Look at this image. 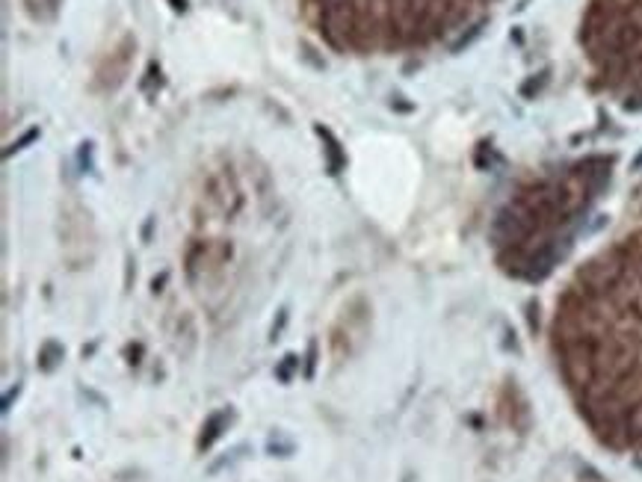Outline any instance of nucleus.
<instances>
[{
	"label": "nucleus",
	"mask_w": 642,
	"mask_h": 482,
	"mask_svg": "<svg viewBox=\"0 0 642 482\" xmlns=\"http://www.w3.org/2000/svg\"><path fill=\"white\" fill-rule=\"evenodd\" d=\"M545 83H548V72L533 74L527 83H521V98H536L542 89H545Z\"/></svg>",
	"instance_id": "6"
},
{
	"label": "nucleus",
	"mask_w": 642,
	"mask_h": 482,
	"mask_svg": "<svg viewBox=\"0 0 642 482\" xmlns=\"http://www.w3.org/2000/svg\"><path fill=\"white\" fill-rule=\"evenodd\" d=\"M299 361H302L299 355H284V358L279 361V367H275V379L288 385V382L293 379V373L299 370Z\"/></svg>",
	"instance_id": "5"
},
{
	"label": "nucleus",
	"mask_w": 642,
	"mask_h": 482,
	"mask_svg": "<svg viewBox=\"0 0 642 482\" xmlns=\"http://www.w3.org/2000/svg\"><path fill=\"white\" fill-rule=\"evenodd\" d=\"M391 107H394V110H403V113H411V110H414L411 104H403V98H394Z\"/></svg>",
	"instance_id": "12"
},
{
	"label": "nucleus",
	"mask_w": 642,
	"mask_h": 482,
	"mask_svg": "<svg viewBox=\"0 0 642 482\" xmlns=\"http://www.w3.org/2000/svg\"><path fill=\"white\" fill-rule=\"evenodd\" d=\"M314 133H317L320 140L325 142V157H329V175H341V169L347 166V154L341 151L338 136H334L329 127H323V124H314Z\"/></svg>",
	"instance_id": "3"
},
{
	"label": "nucleus",
	"mask_w": 642,
	"mask_h": 482,
	"mask_svg": "<svg viewBox=\"0 0 642 482\" xmlns=\"http://www.w3.org/2000/svg\"><path fill=\"white\" fill-rule=\"evenodd\" d=\"M314 370H317V340L308 343V355H305V370H302V376H305V379H314Z\"/></svg>",
	"instance_id": "9"
},
{
	"label": "nucleus",
	"mask_w": 642,
	"mask_h": 482,
	"mask_svg": "<svg viewBox=\"0 0 642 482\" xmlns=\"http://www.w3.org/2000/svg\"><path fill=\"white\" fill-rule=\"evenodd\" d=\"M18 393H21V382H15V388L6 391V397H3V415H9V408H12V399H18Z\"/></svg>",
	"instance_id": "11"
},
{
	"label": "nucleus",
	"mask_w": 642,
	"mask_h": 482,
	"mask_svg": "<svg viewBox=\"0 0 642 482\" xmlns=\"http://www.w3.org/2000/svg\"><path fill=\"white\" fill-rule=\"evenodd\" d=\"M39 133H42V131H39V127H30V131H27V133L21 136V140H15V142L9 145L6 151H3V157H12L15 151H21V149H27L30 142H36V140H39Z\"/></svg>",
	"instance_id": "7"
},
{
	"label": "nucleus",
	"mask_w": 642,
	"mask_h": 482,
	"mask_svg": "<svg viewBox=\"0 0 642 482\" xmlns=\"http://www.w3.org/2000/svg\"><path fill=\"white\" fill-rule=\"evenodd\" d=\"M288 326V308H281L279 311V320L272 322V329H270V340H279V334H281V329Z\"/></svg>",
	"instance_id": "10"
},
{
	"label": "nucleus",
	"mask_w": 642,
	"mask_h": 482,
	"mask_svg": "<svg viewBox=\"0 0 642 482\" xmlns=\"http://www.w3.org/2000/svg\"><path fill=\"white\" fill-rule=\"evenodd\" d=\"M231 417H234V411H231V408H220V411H213V415L204 420L202 435H199V450H202V452H204V450H211V447L216 444V441L222 438V432L228 429Z\"/></svg>",
	"instance_id": "2"
},
{
	"label": "nucleus",
	"mask_w": 642,
	"mask_h": 482,
	"mask_svg": "<svg viewBox=\"0 0 642 482\" xmlns=\"http://www.w3.org/2000/svg\"><path fill=\"white\" fill-rule=\"evenodd\" d=\"M166 278H169V275H166V272H163V275H160V278H154V281H151V287H154V290H160V287H163V284H166Z\"/></svg>",
	"instance_id": "14"
},
{
	"label": "nucleus",
	"mask_w": 642,
	"mask_h": 482,
	"mask_svg": "<svg viewBox=\"0 0 642 482\" xmlns=\"http://www.w3.org/2000/svg\"><path fill=\"white\" fill-rule=\"evenodd\" d=\"M169 6L175 12H186V0H169Z\"/></svg>",
	"instance_id": "13"
},
{
	"label": "nucleus",
	"mask_w": 642,
	"mask_h": 482,
	"mask_svg": "<svg viewBox=\"0 0 642 482\" xmlns=\"http://www.w3.org/2000/svg\"><path fill=\"white\" fill-rule=\"evenodd\" d=\"M133 47H136V45H133V39L127 36L125 42L118 45V51H116V54H110V63H107V68H101V72H98V77L110 72V77H107V80L101 83L104 89H116V86L125 80V74H127V65H131V54H133Z\"/></svg>",
	"instance_id": "1"
},
{
	"label": "nucleus",
	"mask_w": 642,
	"mask_h": 482,
	"mask_svg": "<svg viewBox=\"0 0 642 482\" xmlns=\"http://www.w3.org/2000/svg\"><path fill=\"white\" fill-rule=\"evenodd\" d=\"M65 355V349H63V343H56V340H47L42 349H39V367H42L45 373H51L59 361H63Z\"/></svg>",
	"instance_id": "4"
},
{
	"label": "nucleus",
	"mask_w": 642,
	"mask_h": 482,
	"mask_svg": "<svg viewBox=\"0 0 642 482\" xmlns=\"http://www.w3.org/2000/svg\"><path fill=\"white\" fill-rule=\"evenodd\" d=\"M482 27H486V21H477V24H473V27H471V30H468L465 36H462V39H459V42H456V45H453V47H450V51H453V54H459V51H462V47H468V45L473 42V39H477V36L482 33Z\"/></svg>",
	"instance_id": "8"
}]
</instances>
